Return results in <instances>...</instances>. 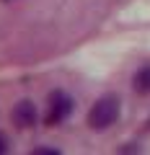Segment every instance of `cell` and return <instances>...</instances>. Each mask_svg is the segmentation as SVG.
I'll list each match as a JSON object with an SVG mask.
<instances>
[{"label": "cell", "mask_w": 150, "mask_h": 155, "mask_svg": "<svg viewBox=\"0 0 150 155\" xmlns=\"http://www.w3.org/2000/svg\"><path fill=\"white\" fill-rule=\"evenodd\" d=\"M119 119V98L117 96H101L88 111V127L93 129H106Z\"/></svg>", "instance_id": "1"}, {"label": "cell", "mask_w": 150, "mask_h": 155, "mask_svg": "<svg viewBox=\"0 0 150 155\" xmlns=\"http://www.w3.org/2000/svg\"><path fill=\"white\" fill-rule=\"evenodd\" d=\"M72 111V98L62 91H55L49 96V106H47V124H60L65 122Z\"/></svg>", "instance_id": "2"}, {"label": "cell", "mask_w": 150, "mask_h": 155, "mask_svg": "<svg viewBox=\"0 0 150 155\" xmlns=\"http://www.w3.org/2000/svg\"><path fill=\"white\" fill-rule=\"evenodd\" d=\"M34 122H36V106L31 101H18L13 106V124L23 129V127H31Z\"/></svg>", "instance_id": "3"}, {"label": "cell", "mask_w": 150, "mask_h": 155, "mask_svg": "<svg viewBox=\"0 0 150 155\" xmlns=\"http://www.w3.org/2000/svg\"><path fill=\"white\" fill-rule=\"evenodd\" d=\"M132 85H135V91L137 93H150V67H142V70H137V75H135V80H132Z\"/></svg>", "instance_id": "4"}, {"label": "cell", "mask_w": 150, "mask_h": 155, "mask_svg": "<svg viewBox=\"0 0 150 155\" xmlns=\"http://www.w3.org/2000/svg\"><path fill=\"white\" fill-rule=\"evenodd\" d=\"M31 155H60V150H55V147H39V150H34Z\"/></svg>", "instance_id": "5"}, {"label": "cell", "mask_w": 150, "mask_h": 155, "mask_svg": "<svg viewBox=\"0 0 150 155\" xmlns=\"http://www.w3.org/2000/svg\"><path fill=\"white\" fill-rule=\"evenodd\" d=\"M5 153H8V145H5V140L0 137V155H5Z\"/></svg>", "instance_id": "6"}]
</instances>
